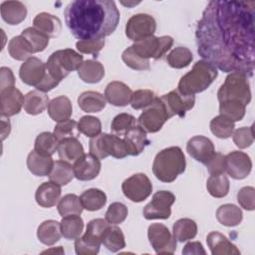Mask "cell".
<instances>
[{"instance_id":"obj_31","label":"cell","mask_w":255,"mask_h":255,"mask_svg":"<svg viewBox=\"0 0 255 255\" xmlns=\"http://www.w3.org/2000/svg\"><path fill=\"white\" fill-rule=\"evenodd\" d=\"M61 224L56 220H46L37 229V237L43 244L52 246L61 239Z\"/></svg>"},{"instance_id":"obj_35","label":"cell","mask_w":255,"mask_h":255,"mask_svg":"<svg viewBox=\"0 0 255 255\" xmlns=\"http://www.w3.org/2000/svg\"><path fill=\"white\" fill-rule=\"evenodd\" d=\"M48 176L51 181H54L57 184L63 186L72 181V179L75 177V173L70 162L60 159L54 161L52 170Z\"/></svg>"},{"instance_id":"obj_16","label":"cell","mask_w":255,"mask_h":255,"mask_svg":"<svg viewBox=\"0 0 255 255\" xmlns=\"http://www.w3.org/2000/svg\"><path fill=\"white\" fill-rule=\"evenodd\" d=\"M160 100L171 117L184 118L185 113L191 110L195 104L194 95H183L178 90L170 91L168 94L161 96Z\"/></svg>"},{"instance_id":"obj_3","label":"cell","mask_w":255,"mask_h":255,"mask_svg":"<svg viewBox=\"0 0 255 255\" xmlns=\"http://www.w3.org/2000/svg\"><path fill=\"white\" fill-rule=\"evenodd\" d=\"M185 156L179 146H169L160 150L154 157L152 172L162 182H172L184 172Z\"/></svg>"},{"instance_id":"obj_53","label":"cell","mask_w":255,"mask_h":255,"mask_svg":"<svg viewBox=\"0 0 255 255\" xmlns=\"http://www.w3.org/2000/svg\"><path fill=\"white\" fill-rule=\"evenodd\" d=\"M154 93L150 90H136L132 92L130 99V106L133 110H141L149 107L154 101Z\"/></svg>"},{"instance_id":"obj_27","label":"cell","mask_w":255,"mask_h":255,"mask_svg":"<svg viewBox=\"0 0 255 255\" xmlns=\"http://www.w3.org/2000/svg\"><path fill=\"white\" fill-rule=\"evenodd\" d=\"M49 117L57 122L69 120L73 114V107L70 99L66 96H59L49 102L47 107Z\"/></svg>"},{"instance_id":"obj_51","label":"cell","mask_w":255,"mask_h":255,"mask_svg":"<svg viewBox=\"0 0 255 255\" xmlns=\"http://www.w3.org/2000/svg\"><path fill=\"white\" fill-rule=\"evenodd\" d=\"M78 123L74 120H66L58 123L54 128V135L60 141L67 137H78Z\"/></svg>"},{"instance_id":"obj_52","label":"cell","mask_w":255,"mask_h":255,"mask_svg":"<svg viewBox=\"0 0 255 255\" xmlns=\"http://www.w3.org/2000/svg\"><path fill=\"white\" fill-rule=\"evenodd\" d=\"M128 207L124 203L114 202L109 206L106 212L105 219L110 224L117 225L126 220V218L128 217Z\"/></svg>"},{"instance_id":"obj_46","label":"cell","mask_w":255,"mask_h":255,"mask_svg":"<svg viewBox=\"0 0 255 255\" xmlns=\"http://www.w3.org/2000/svg\"><path fill=\"white\" fill-rule=\"evenodd\" d=\"M192 60L193 55L186 47H176L171 50L166 57L167 64L174 69H182L187 67Z\"/></svg>"},{"instance_id":"obj_17","label":"cell","mask_w":255,"mask_h":255,"mask_svg":"<svg viewBox=\"0 0 255 255\" xmlns=\"http://www.w3.org/2000/svg\"><path fill=\"white\" fill-rule=\"evenodd\" d=\"M46 74V64L36 57H31L26 60L19 70V77L22 82L28 86H34L35 88L43 82Z\"/></svg>"},{"instance_id":"obj_8","label":"cell","mask_w":255,"mask_h":255,"mask_svg":"<svg viewBox=\"0 0 255 255\" xmlns=\"http://www.w3.org/2000/svg\"><path fill=\"white\" fill-rule=\"evenodd\" d=\"M89 148L90 152L100 159H104L110 155L120 159L128 155L124 139L117 134L101 132L91 137Z\"/></svg>"},{"instance_id":"obj_37","label":"cell","mask_w":255,"mask_h":255,"mask_svg":"<svg viewBox=\"0 0 255 255\" xmlns=\"http://www.w3.org/2000/svg\"><path fill=\"white\" fill-rule=\"evenodd\" d=\"M80 199L85 209L88 211H96L105 206L107 202V195L99 188H90L81 194Z\"/></svg>"},{"instance_id":"obj_58","label":"cell","mask_w":255,"mask_h":255,"mask_svg":"<svg viewBox=\"0 0 255 255\" xmlns=\"http://www.w3.org/2000/svg\"><path fill=\"white\" fill-rule=\"evenodd\" d=\"M15 85V78L12 70L7 67L0 69V90L13 88Z\"/></svg>"},{"instance_id":"obj_24","label":"cell","mask_w":255,"mask_h":255,"mask_svg":"<svg viewBox=\"0 0 255 255\" xmlns=\"http://www.w3.org/2000/svg\"><path fill=\"white\" fill-rule=\"evenodd\" d=\"M33 27L49 38H56L62 31V22L58 17L47 12H42L35 16Z\"/></svg>"},{"instance_id":"obj_28","label":"cell","mask_w":255,"mask_h":255,"mask_svg":"<svg viewBox=\"0 0 255 255\" xmlns=\"http://www.w3.org/2000/svg\"><path fill=\"white\" fill-rule=\"evenodd\" d=\"M54 161L52 156L44 155L33 149L27 157V167L36 176H48L52 170Z\"/></svg>"},{"instance_id":"obj_9","label":"cell","mask_w":255,"mask_h":255,"mask_svg":"<svg viewBox=\"0 0 255 255\" xmlns=\"http://www.w3.org/2000/svg\"><path fill=\"white\" fill-rule=\"evenodd\" d=\"M171 116L167 112L160 98H155L153 103L145 109L137 119L138 126L145 132H157Z\"/></svg>"},{"instance_id":"obj_38","label":"cell","mask_w":255,"mask_h":255,"mask_svg":"<svg viewBox=\"0 0 255 255\" xmlns=\"http://www.w3.org/2000/svg\"><path fill=\"white\" fill-rule=\"evenodd\" d=\"M62 236L68 240H74L81 236L84 229V221L80 215H68L62 218L61 222Z\"/></svg>"},{"instance_id":"obj_14","label":"cell","mask_w":255,"mask_h":255,"mask_svg":"<svg viewBox=\"0 0 255 255\" xmlns=\"http://www.w3.org/2000/svg\"><path fill=\"white\" fill-rule=\"evenodd\" d=\"M123 193L133 202L145 200L152 191V184L144 173H135L128 177L122 183Z\"/></svg>"},{"instance_id":"obj_18","label":"cell","mask_w":255,"mask_h":255,"mask_svg":"<svg viewBox=\"0 0 255 255\" xmlns=\"http://www.w3.org/2000/svg\"><path fill=\"white\" fill-rule=\"evenodd\" d=\"M101 160L94 154L84 153L74 161L73 169L75 177L82 181H88L96 178L101 171Z\"/></svg>"},{"instance_id":"obj_6","label":"cell","mask_w":255,"mask_h":255,"mask_svg":"<svg viewBox=\"0 0 255 255\" xmlns=\"http://www.w3.org/2000/svg\"><path fill=\"white\" fill-rule=\"evenodd\" d=\"M83 64V56L73 49L58 50L50 55L46 68L48 73L57 81L61 82L70 72L75 71Z\"/></svg>"},{"instance_id":"obj_49","label":"cell","mask_w":255,"mask_h":255,"mask_svg":"<svg viewBox=\"0 0 255 255\" xmlns=\"http://www.w3.org/2000/svg\"><path fill=\"white\" fill-rule=\"evenodd\" d=\"M136 120L133 116L122 113L117 115L111 124V129L117 135H124L129 128L136 126Z\"/></svg>"},{"instance_id":"obj_44","label":"cell","mask_w":255,"mask_h":255,"mask_svg":"<svg viewBox=\"0 0 255 255\" xmlns=\"http://www.w3.org/2000/svg\"><path fill=\"white\" fill-rule=\"evenodd\" d=\"M21 35L28 42L33 53H39V52L44 51L47 48V46L49 44V40H50V38L48 36L41 33L34 27H28V28L24 29L22 31Z\"/></svg>"},{"instance_id":"obj_45","label":"cell","mask_w":255,"mask_h":255,"mask_svg":"<svg viewBox=\"0 0 255 255\" xmlns=\"http://www.w3.org/2000/svg\"><path fill=\"white\" fill-rule=\"evenodd\" d=\"M209 127L211 132L218 138H228L234 131L235 124L228 118L219 115L211 120Z\"/></svg>"},{"instance_id":"obj_30","label":"cell","mask_w":255,"mask_h":255,"mask_svg":"<svg viewBox=\"0 0 255 255\" xmlns=\"http://www.w3.org/2000/svg\"><path fill=\"white\" fill-rule=\"evenodd\" d=\"M80 79L88 84H96L102 81L105 76L103 64L97 60H87L78 69Z\"/></svg>"},{"instance_id":"obj_26","label":"cell","mask_w":255,"mask_h":255,"mask_svg":"<svg viewBox=\"0 0 255 255\" xmlns=\"http://www.w3.org/2000/svg\"><path fill=\"white\" fill-rule=\"evenodd\" d=\"M0 12L2 19L9 25H18L27 16V8L20 1H4L1 3Z\"/></svg>"},{"instance_id":"obj_55","label":"cell","mask_w":255,"mask_h":255,"mask_svg":"<svg viewBox=\"0 0 255 255\" xmlns=\"http://www.w3.org/2000/svg\"><path fill=\"white\" fill-rule=\"evenodd\" d=\"M105 46V38L79 40L76 43L77 50L82 54L97 55Z\"/></svg>"},{"instance_id":"obj_54","label":"cell","mask_w":255,"mask_h":255,"mask_svg":"<svg viewBox=\"0 0 255 255\" xmlns=\"http://www.w3.org/2000/svg\"><path fill=\"white\" fill-rule=\"evenodd\" d=\"M232 138L235 145L240 149L249 147L254 141L253 127H242L235 129L232 133Z\"/></svg>"},{"instance_id":"obj_19","label":"cell","mask_w":255,"mask_h":255,"mask_svg":"<svg viewBox=\"0 0 255 255\" xmlns=\"http://www.w3.org/2000/svg\"><path fill=\"white\" fill-rule=\"evenodd\" d=\"M186 150L191 157L203 164H205L215 152L214 144L211 139L203 135H195L191 137L187 141Z\"/></svg>"},{"instance_id":"obj_36","label":"cell","mask_w":255,"mask_h":255,"mask_svg":"<svg viewBox=\"0 0 255 255\" xmlns=\"http://www.w3.org/2000/svg\"><path fill=\"white\" fill-rule=\"evenodd\" d=\"M102 244L111 252H118L126 247L125 235L118 226H110L106 229L102 237Z\"/></svg>"},{"instance_id":"obj_20","label":"cell","mask_w":255,"mask_h":255,"mask_svg":"<svg viewBox=\"0 0 255 255\" xmlns=\"http://www.w3.org/2000/svg\"><path fill=\"white\" fill-rule=\"evenodd\" d=\"M1 96V115L2 117H12L20 113L23 104L24 96L17 88H8L0 91Z\"/></svg>"},{"instance_id":"obj_39","label":"cell","mask_w":255,"mask_h":255,"mask_svg":"<svg viewBox=\"0 0 255 255\" xmlns=\"http://www.w3.org/2000/svg\"><path fill=\"white\" fill-rule=\"evenodd\" d=\"M172 234L179 242L193 239L197 234V224L190 218L178 219L172 226Z\"/></svg>"},{"instance_id":"obj_21","label":"cell","mask_w":255,"mask_h":255,"mask_svg":"<svg viewBox=\"0 0 255 255\" xmlns=\"http://www.w3.org/2000/svg\"><path fill=\"white\" fill-rule=\"evenodd\" d=\"M132 92L123 82L113 81L108 84L105 90L106 100L115 107H125L130 103Z\"/></svg>"},{"instance_id":"obj_15","label":"cell","mask_w":255,"mask_h":255,"mask_svg":"<svg viewBox=\"0 0 255 255\" xmlns=\"http://www.w3.org/2000/svg\"><path fill=\"white\" fill-rule=\"evenodd\" d=\"M224 167L227 174L232 178L244 179L251 172L252 161L247 153L234 150L224 156Z\"/></svg>"},{"instance_id":"obj_33","label":"cell","mask_w":255,"mask_h":255,"mask_svg":"<svg viewBox=\"0 0 255 255\" xmlns=\"http://www.w3.org/2000/svg\"><path fill=\"white\" fill-rule=\"evenodd\" d=\"M106 98L99 92L87 91L78 98V105L86 113H99L106 107Z\"/></svg>"},{"instance_id":"obj_1","label":"cell","mask_w":255,"mask_h":255,"mask_svg":"<svg viewBox=\"0 0 255 255\" xmlns=\"http://www.w3.org/2000/svg\"><path fill=\"white\" fill-rule=\"evenodd\" d=\"M197 52L223 72L252 77L255 59V2L213 0L198 21Z\"/></svg>"},{"instance_id":"obj_34","label":"cell","mask_w":255,"mask_h":255,"mask_svg":"<svg viewBox=\"0 0 255 255\" xmlns=\"http://www.w3.org/2000/svg\"><path fill=\"white\" fill-rule=\"evenodd\" d=\"M243 218L242 210L231 203L223 204L216 210V219L218 222L227 227L238 225Z\"/></svg>"},{"instance_id":"obj_7","label":"cell","mask_w":255,"mask_h":255,"mask_svg":"<svg viewBox=\"0 0 255 255\" xmlns=\"http://www.w3.org/2000/svg\"><path fill=\"white\" fill-rule=\"evenodd\" d=\"M110 223L103 218L91 220L82 237L75 239V251L78 255H95L100 251L102 237Z\"/></svg>"},{"instance_id":"obj_5","label":"cell","mask_w":255,"mask_h":255,"mask_svg":"<svg viewBox=\"0 0 255 255\" xmlns=\"http://www.w3.org/2000/svg\"><path fill=\"white\" fill-rule=\"evenodd\" d=\"M219 103L237 101L247 106L251 102V90L248 77L239 72H231L225 78L217 92Z\"/></svg>"},{"instance_id":"obj_48","label":"cell","mask_w":255,"mask_h":255,"mask_svg":"<svg viewBox=\"0 0 255 255\" xmlns=\"http://www.w3.org/2000/svg\"><path fill=\"white\" fill-rule=\"evenodd\" d=\"M122 59L125 62V64L132 70L146 71L150 69L149 60L142 59L137 54H135V52L132 49V46H129L123 52Z\"/></svg>"},{"instance_id":"obj_43","label":"cell","mask_w":255,"mask_h":255,"mask_svg":"<svg viewBox=\"0 0 255 255\" xmlns=\"http://www.w3.org/2000/svg\"><path fill=\"white\" fill-rule=\"evenodd\" d=\"M58 144H59V140L54 135V133L49 131H44L37 135L35 139L34 149L41 154L52 156L57 150Z\"/></svg>"},{"instance_id":"obj_12","label":"cell","mask_w":255,"mask_h":255,"mask_svg":"<svg viewBox=\"0 0 255 255\" xmlns=\"http://www.w3.org/2000/svg\"><path fill=\"white\" fill-rule=\"evenodd\" d=\"M155 30L156 22L154 18L144 13L132 15L126 24V35L134 42L153 36Z\"/></svg>"},{"instance_id":"obj_42","label":"cell","mask_w":255,"mask_h":255,"mask_svg":"<svg viewBox=\"0 0 255 255\" xmlns=\"http://www.w3.org/2000/svg\"><path fill=\"white\" fill-rule=\"evenodd\" d=\"M57 208H58L59 214L62 217H65L68 215H75V214L80 215L84 209L80 197L73 193L66 194L64 197H62L59 200Z\"/></svg>"},{"instance_id":"obj_10","label":"cell","mask_w":255,"mask_h":255,"mask_svg":"<svg viewBox=\"0 0 255 255\" xmlns=\"http://www.w3.org/2000/svg\"><path fill=\"white\" fill-rule=\"evenodd\" d=\"M173 39L170 36H150L143 40L134 42L132 49L140 58L149 60L161 59L162 56L172 47Z\"/></svg>"},{"instance_id":"obj_56","label":"cell","mask_w":255,"mask_h":255,"mask_svg":"<svg viewBox=\"0 0 255 255\" xmlns=\"http://www.w3.org/2000/svg\"><path fill=\"white\" fill-rule=\"evenodd\" d=\"M237 201L239 205L249 211L255 208V189L252 186H244L237 193Z\"/></svg>"},{"instance_id":"obj_50","label":"cell","mask_w":255,"mask_h":255,"mask_svg":"<svg viewBox=\"0 0 255 255\" xmlns=\"http://www.w3.org/2000/svg\"><path fill=\"white\" fill-rule=\"evenodd\" d=\"M78 129L89 137H94L101 133L102 123L101 121L93 116H84L78 122Z\"/></svg>"},{"instance_id":"obj_4","label":"cell","mask_w":255,"mask_h":255,"mask_svg":"<svg viewBox=\"0 0 255 255\" xmlns=\"http://www.w3.org/2000/svg\"><path fill=\"white\" fill-rule=\"evenodd\" d=\"M217 69L210 63L197 61L191 71L182 76L178 82L177 90L183 95H195L205 91L216 79Z\"/></svg>"},{"instance_id":"obj_41","label":"cell","mask_w":255,"mask_h":255,"mask_svg":"<svg viewBox=\"0 0 255 255\" xmlns=\"http://www.w3.org/2000/svg\"><path fill=\"white\" fill-rule=\"evenodd\" d=\"M230 187L229 179L224 173L211 174L206 181V188L209 194L215 198H222L227 195Z\"/></svg>"},{"instance_id":"obj_2","label":"cell","mask_w":255,"mask_h":255,"mask_svg":"<svg viewBox=\"0 0 255 255\" xmlns=\"http://www.w3.org/2000/svg\"><path fill=\"white\" fill-rule=\"evenodd\" d=\"M65 22L79 40L110 36L120 22V11L111 0H76L64 10Z\"/></svg>"},{"instance_id":"obj_13","label":"cell","mask_w":255,"mask_h":255,"mask_svg":"<svg viewBox=\"0 0 255 255\" xmlns=\"http://www.w3.org/2000/svg\"><path fill=\"white\" fill-rule=\"evenodd\" d=\"M147 237L157 254H172L176 250V239L161 223L150 224L147 229Z\"/></svg>"},{"instance_id":"obj_23","label":"cell","mask_w":255,"mask_h":255,"mask_svg":"<svg viewBox=\"0 0 255 255\" xmlns=\"http://www.w3.org/2000/svg\"><path fill=\"white\" fill-rule=\"evenodd\" d=\"M123 139L126 143L128 155L132 156H136L141 153L145 146L149 144L146 132L139 126H134L129 128L124 134Z\"/></svg>"},{"instance_id":"obj_40","label":"cell","mask_w":255,"mask_h":255,"mask_svg":"<svg viewBox=\"0 0 255 255\" xmlns=\"http://www.w3.org/2000/svg\"><path fill=\"white\" fill-rule=\"evenodd\" d=\"M8 52L13 59L24 62L34 54L30 45L22 35L15 36L10 40L8 44Z\"/></svg>"},{"instance_id":"obj_22","label":"cell","mask_w":255,"mask_h":255,"mask_svg":"<svg viewBox=\"0 0 255 255\" xmlns=\"http://www.w3.org/2000/svg\"><path fill=\"white\" fill-rule=\"evenodd\" d=\"M61 185L54 181L43 182L36 190L35 199L38 205L44 208L55 206L61 197Z\"/></svg>"},{"instance_id":"obj_47","label":"cell","mask_w":255,"mask_h":255,"mask_svg":"<svg viewBox=\"0 0 255 255\" xmlns=\"http://www.w3.org/2000/svg\"><path fill=\"white\" fill-rule=\"evenodd\" d=\"M246 112V106L237 101H225L219 105L220 115L228 118L232 122L241 121Z\"/></svg>"},{"instance_id":"obj_32","label":"cell","mask_w":255,"mask_h":255,"mask_svg":"<svg viewBox=\"0 0 255 255\" xmlns=\"http://www.w3.org/2000/svg\"><path fill=\"white\" fill-rule=\"evenodd\" d=\"M49 105V97L38 90L31 91L24 96L23 108L29 115L36 116L44 112Z\"/></svg>"},{"instance_id":"obj_57","label":"cell","mask_w":255,"mask_h":255,"mask_svg":"<svg viewBox=\"0 0 255 255\" xmlns=\"http://www.w3.org/2000/svg\"><path fill=\"white\" fill-rule=\"evenodd\" d=\"M224 156L220 152H214L212 156L205 162L206 168L210 174H222L225 172Z\"/></svg>"},{"instance_id":"obj_29","label":"cell","mask_w":255,"mask_h":255,"mask_svg":"<svg viewBox=\"0 0 255 255\" xmlns=\"http://www.w3.org/2000/svg\"><path fill=\"white\" fill-rule=\"evenodd\" d=\"M57 151L60 159L68 162L77 160L85 153L84 147L77 137H67L60 140Z\"/></svg>"},{"instance_id":"obj_59","label":"cell","mask_w":255,"mask_h":255,"mask_svg":"<svg viewBox=\"0 0 255 255\" xmlns=\"http://www.w3.org/2000/svg\"><path fill=\"white\" fill-rule=\"evenodd\" d=\"M202 244L198 241L188 242L182 249V254H205Z\"/></svg>"},{"instance_id":"obj_25","label":"cell","mask_w":255,"mask_h":255,"mask_svg":"<svg viewBox=\"0 0 255 255\" xmlns=\"http://www.w3.org/2000/svg\"><path fill=\"white\" fill-rule=\"evenodd\" d=\"M207 245L212 255H239L240 251L223 234L212 231L206 237Z\"/></svg>"},{"instance_id":"obj_11","label":"cell","mask_w":255,"mask_h":255,"mask_svg":"<svg viewBox=\"0 0 255 255\" xmlns=\"http://www.w3.org/2000/svg\"><path fill=\"white\" fill-rule=\"evenodd\" d=\"M175 201V195L168 190L156 191L151 201L142 210L143 217L151 219H167L171 214V205Z\"/></svg>"}]
</instances>
